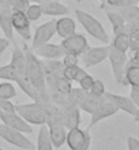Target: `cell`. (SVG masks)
<instances>
[{"instance_id": "obj_1", "label": "cell", "mask_w": 139, "mask_h": 150, "mask_svg": "<svg viewBox=\"0 0 139 150\" xmlns=\"http://www.w3.org/2000/svg\"><path fill=\"white\" fill-rule=\"evenodd\" d=\"M22 48H23L25 55H26V78L29 79V82L32 83L37 90H40L44 94H48L42 60L34 53V51L30 48V45L25 44Z\"/></svg>"}, {"instance_id": "obj_2", "label": "cell", "mask_w": 139, "mask_h": 150, "mask_svg": "<svg viewBox=\"0 0 139 150\" xmlns=\"http://www.w3.org/2000/svg\"><path fill=\"white\" fill-rule=\"evenodd\" d=\"M75 16L78 23L85 29V32L87 33L89 36H92L94 40L99 41L102 44H109V34L102 26V23L98 19H95L94 16L89 12L83 11V10H75Z\"/></svg>"}, {"instance_id": "obj_3", "label": "cell", "mask_w": 139, "mask_h": 150, "mask_svg": "<svg viewBox=\"0 0 139 150\" xmlns=\"http://www.w3.org/2000/svg\"><path fill=\"white\" fill-rule=\"evenodd\" d=\"M16 113L30 126H44L47 122L45 107L42 103L33 101L29 104H19L16 105Z\"/></svg>"}, {"instance_id": "obj_4", "label": "cell", "mask_w": 139, "mask_h": 150, "mask_svg": "<svg viewBox=\"0 0 139 150\" xmlns=\"http://www.w3.org/2000/svg\"><path fill=\"white\" fill-rule=\"evenodd\" d=\"M108 59L111 63L112 72L115 76V81L119 85L123 86H128L126 82V67L128 63V56L124 52H120L117 49H115L113 47L109 45V52H108Z\"/></svg>"}, {"instance_id": "obj_5", "label": "cell", "mask_w": 139, "mask_h": 150, "mask_svg": "<svg viewBox=\"0 0 139 150\" xmlns=\"http://www.w3.org/2000/svg\"><path fill=\"white\" fill-rule=\"evenodd\" d=\"M0 138L4 139L7 143L22 150H36V145L30 139L18 130H14L11 127L0 123Z\"/></svg>"}, {"instance_id": "obj_6", "label": "cell", "mask_w": 139, "mask_h": 150, "mask_svg": "<svg viewBox=\"0 0 139 150\" xmlns=\"http://www.w3.org/2000/svg\"><path fill=\"white\" fill-rule=\"evenodd\" d=\"M66 143L70 150H89L92 146V135L89 130L76 127L68 130Z\"/></svg>"}, {"instance_id": "obj_7", "label": "cell", "mask_w": 139, "mask_h": 150, "mask_svg": "<svg viewBox=\"0 0 139 150\" xmlns=\"http://www.w3.org/2000/svg\"><path fill=\"white\" fill-rule=\"evenodd\" d=\"M61 48L66 55H74V56H82L85 52L90 48V44L87 42V38L83 34L75 33L70 37H66L61 41Z\"/></svg>"}, {"instance_id": "obj_8", "label": "cell", "mask_w": 139, "mask_h": 150, "mask_svg": "<svg viewBox=\"0 0 139 150\" xmlns=\"http://www.w3.org/2000/svg\"><path fill=\"white\" fill-rule=\"evenodd\" d=\"M55 34H56V21H48L45 23L40 25L36 29V32H34V34L32 37V45H30V48L34 51V49H37L41 45L49 42L51 38Z\"/></svg>"}, {"instance_id": "obj_9", "label": "cell", "mask_w": 139, "mask_h": 150, "mask_svg": "<svg viewBox=\"0 0 139 150\" xmlns=\"http://www.w3.org/2000/svg\"><path fill=\"white\" fill-rule=\"evenodd\" d=\"M12 28L15 30L23 41H30L33 37L32 34V22L29 21L26 16L25 11H18V10H12V16H11Z\"/></svg>"}, {"instance_id": "obj_10", "label": "cell", "mask_w": 139, "mask_h": 150, "mask_svg": "<svg viewBox=\"0 0 139 150\" xmlns=\"http://www.w3.org/2000/svg\"><path fill=\"white\" fill-rule=\"evenodd\" d=\"M117 112H119L117 107L112 103L111 100H108L107 97H105V100H104L102 103L99 104L98 107L95 108L94 111L90 113V123H89V128L94 127L95 124H98L99 122H102L104 119H108V117H111V116H113V115H116Z\"/></svg>"}, {"instance_id": "obj_11", "label": "cell", "mask_w": 139, "mask_h": 150, "mask_svg": "<svg viewBox=\"0 0 139 150\" xmlns=\"http://www.w3.org/2000/svg\"><path fill=\"white\" fill-rule=\"evenodd\" d=\"M108 52H109V45L105 47H90L87 51L82 55V63L85 67H94L98 66L102 62L108 59Z\"/></svg>"}, {"instance_id": "obj_12", "label": "cell", "mask_w": 139, "mask_h": 150, "mask_svg": "<svg viewBox=\"0 0 139 150\" xmlns=\"http://www.w3.org/2000/svg\"><path fill=\"white\" fill-rule=\"evenodd\" d=\"M36 53L40 59H47V60H61L64 57V51L60 44H52L47 42L44 45L38 47L37 49H34Z\"/></svg>"}, {"instance_id": "obj_13", "label": "cell", "mask_w": 139, "mask_h": 150, "mask_svg": "<svg viewBox=\"0 0 139 150\" xmlns=\"http://www.w3.org/2000/svg\"><path fill=\"white\" fill-rule=\"evenodd\" d=\"M11 16H12L11 6L1 4V7H0V29H1V32H3L6 38H8L12 44H15V41H14V28H12Z\"/></svg>"}, {"instance_id": "obj_14", "label": "cell", "mask_w": 139, "mask_h": 150, "mask_svg": "<svg viewBox=\"0 0 139 150\" xmlns=\"http://www.w3.org/2000/svg\"><path fill=\"white\" fill-rule=\"evenodd\" d=\"M10 64L18 74V79L26 78V55H25L23 48H19L16 44H14V49H12L11 53V63Z\"/></svg>"}, {"instance_id": "obj_15", "label": "cell", "mask_w": 139, "mask_h": 150, "mask_svg": "<svg viewBox=\"0 0 139 150\" xmlns=\"http://www.w3.org/2000/svg\"><path fill=\"white\" fill-rule=\"evenodd\" d=\"M105 97H107L108 100H111L112 103L117 107L119 111H123V112H126V113L131 115V116H134L135 112H136V109H138L130 97L120 96V94H115V93H109V91L105 93Z\"/></svg>"}, {"instance_id": "obj_16", "label": "cell", "mask_w": 139, "mask_h": 150, "mask_svg": "<svg viewBox=\"0 0 139 150\" xmlns=\"http://www.w3.org/2000/svg\"><path fill=\"white\" fill-rule=\"evenodd\" d=\"M76 33V22L70 16H60L56 21V34L61 38L70 37Z\"/></svg>"}, {"instance_id": "obj_17", "label": "cell", "mask_w": 139, "mask_h": 150, "mask_svg": "<svg viewBox=\"0 0 139 150\" xmlns=\"http://www.w3.org/2000/svg\"><path fill=\"white\" fill-rule=\"evenodd\" d=\"M47 127H48L49 138H51V142L53 145V147L55 149H60L66 143L68 130L63 124H60V126H47Z\"/></svg>"}, {"instance_id": "obj_18", "label": "cell", "mask_w": 139, "mask_h": 150, "mask_svg": "<svg viewBox=\"0 0 139 150\" xmlns=\"http://www.w3.org/2000/svg\"><path fill=\"white\" fill-rule=\"evenodd\" d=\"M42 10V15L48 16H64L68 14V7L66 4H61L56 0H49L40 4Z\"/></svg>"}, {"instance_id": "obj_19", "label": "cell", "mask_w": 139, "mask_h": 150, "mask_svg": "<svg viewBox=\"0 0 139 150\" xmlns=\"http://www.w3.org/2000/svg\"><path fill=\"white\" fill-rule=\"evenodd\" d=\"M64 111V126L67 130H72L76 127H80V108L70 107Z\"/></svg>"}, {"instance_id": "obj_20", "label": "cell", "mask_w": 139, "mask_h": 150, "mask_svg": "<svg viewBox=\"0 0 139 150\" xmlns=\"http://www.w3.org/2000/svg\"><path fill=\"white\" fill-rule=\"evenodd\" d=\"M105 14H107V18L109 21V23H111L112 32H113L115 36L116 34L126 33V21L123 19V16L115 11H111V10H107Z\"/></svg>"}, {"instance_id": "obj_21", "label": "cell", "mask_w": 139, "mask_h": 150, "mask_svg": "<svg viewBox=\"0 0 139 150\" xmlns=\"http://www.w3.org/2000/svg\"><path fill=\"white\" fill-rule=\"evenodd\" d=\"M104 100H105V96H97V94H93V93H86V97L83 98V101L80 103L79 108L80 111H85L86 113H92L94 111L95 108L98 107L99 104L102 103Z\"/></svg>"}, {"instance_id": "obj_22", "label": "cell", "mask_w": 139, "mask_h": 150, "mask_svg": "<svg viewBox=\"0 0 139 150\" xmlns=\"http://www.w3.org/2000/svg\"><path fill=\"white\" fill-rule=\"evenodd\" d=\"M126 82L128 86L139 87V63L128 59L127 67H126Z\"/></svg>"}, {"instance_id": "obj_23", "label": "cell", "mask_w": 139, "mask_h": 150, "mask_svg": "<svg viewBox=\"0 0 139 150\" xmlns=\"http://www.w3.org/2000/svg\"><path fill=\"white\" fill-rule=\"evenodd\" d=\"M111 10L123 16V19L126 22H131V21H139V7L138 4H132V6H127V7H120V8H104V11Z\"/></svg>"}, {"instance_id": "obj_24", "label": "cell", "mask_w": 139, "mask_h": 150, "mask_svg": "<svg viewBox=\"0 0 139 150\" xmlns=\"http://www.w3.org/2000/svg\"><path fill=\"white\" fill-rule=\"evenodd\" d=\"M36 150H55L53 145L49 138V132H48V127L40 126L38 130V135H37V143H36Z\"/></svg>"}, {"instance_id": "obj_25", "label": "cell", "mask_w": 139, "mask_h": 150, "mask_svg": "<svg viewBox=\"0 0 139 150\" xmlns=\"http://www.w3.org/2000/svg\"><path fill=\"white\" fill-rule=\"evenodd\" d=\"M86 93L83 89L80 87H71V90L67 93V103L68 108L70 107H79L80 103L83 101V98L86 97Z\"/></svg>"}, {"instance_id": "obj_26", "label": "cell", "mask_w": 139, "mask_h": 150, "mask_svg": "<svg viewBox=\"0 0 139 150\" xmlns=\"http://www.w3.org/2000/svg\"><path fill=\"white\" fill-rule=\"evenodd\" d=\"M87 74L83 67L79 66H72V67H66L64 68V78L68 79L70 82H79L85 75Z\"/></svg>"}, {"instance_id": "obj_27", "label": "cell", "mask_w": 139, "mask_h": 150, "mask_svg": "<svg viewBox=\"0 0 139 150\" xmlns=\"http://www.w3.org/2000/svg\"><path fill=\"white\" fill-rule=\"evenodd\" d=\"M111 47H113L115 49L120 52L127 53L130 51V36L127 33H121V34H116L115 38L112 40Z\"/></svg>"}, {"instance_id": "obj_28", "label": "cell", "mask_w": 139, "mask_h": 150, "mask_svg": "<svg viewBox=\"0 0 139 150\" xmlns=\"http://www.w3.org/2000/svg\"><path fill=\"white\" fill-rule=\"evenodd\" d=\"M16 97V87L14 82H0V98L1 100H12Z\"/></svg>"}, {"instance_id": "obj_29", "label": "cell", "mask_w": 139, "mask_h": 150, "mask_svg": "<svg viewBox=\"0 0 139 150\" xmlns=\"http://www.w3.org/2000/svg\"><path fill=\"white\" fill-rule=\"evenodd\" d=\"M0 79L3 81H8V82H16L18 79V74L12 68L11 64H6V66H0Z\"/></svg>"}, {"instance_id": "obj_30", "label": "cell", "mask_w": 139, "mask_h": 150, "mask_svg": "<svg viewBox=\"0 0 139 150\" xmlns=\"http://www.w3.org/2000/svg\"><path fill=\"white\" fill-rule=\"evenodd\" d=\"M26 16L29 18L30 22H36L38 21L42 16V10H41V6L40 4H34V3H30L29 4V7L26 8V11H25Z\"/></svg>"}, {"instance_id": "obj_31", "label": "cell", "mask_w": 139, "mask_h": 150, "mask_svg": "<svg viewBox=\"0 0 139 150\" xmlns=\"http://www.w3.org/2000/svg\"><path fill=\"white\" fill-rule=\"evenodd\" d=\"M93 83H94V78H93L90 74H86L83 78H82L79 82H78V85H79L80 89H83L85 91H87V93H89V91L92 90Z\"/></svg>"}, {"instance_id": "obj_32", "label": "cell", "mask_w": 139, "mask_h": 150, "mask_svg": "<svg viewBox=\"0 0 139 150\" xmlns=\"http://www.w3.org/2000/svg\"><path fill=\"white\" fill-rule=\"evenodd\" d=\"M90 93L93 94H97V96H105L107 93V89H105V85L101 79H94V83H93V87Z\"/></svg>"}, {"instance_id": "obj_33", "label": "cell", "mask_w": 139, "mask_h": 150, "mask_svg": "<svg viewBox=\"0 0 139 150\" xmlns=\"http://www.w3.org/2000/svg\"><path fill=\"white\" fill-rule=\"evenodd\" d=\"M0 111L7 112V113H12V112H16V105L12 103L11 100H1L0 98Z\"/></svg>"}, {"instance_id": "obj_34", "label": "cell", "mask_w": 139, "mask_h": 150, "mask_svg": "<svg viewBox=\"0 0 139 150\" xmlns=\"http://www.w3.org/2000/svg\"><path fill=\"white\" fill-rule=\"evenodd\" d=\"M64 67H72V66H78L79 63V57L74 55H64V57L61 59Z\"/></svg>"}, {"instance_id": "obj_35", "label": "cell", "mask_w": 139, "mask_h": 150, "mask_svg": "<svg viewBox=\"0 0 139 150\" xmlns=\"http://www.w3.org/2000/svg\"><path fill=\"white\" fill-rule=\"evenodd\" d=\"M130 49L132 52L139 51V30L130 34Z\"/></svg>"}, {"instance_id": "obj_36", "label": "cell", "mask_w": 139, "mask_h": 150, "mask_svg": "<svg viewBox=\"0 0 139 150\" xmlns=\"http://www.w3.org/2000/svg\"><path fill=\"white\" fill-rule=\"evenodd\" d=\"M139 30V21H131V22H126V33L128 36Z\"/></svg>"}, {"instance_id": "obj_37", "label": "cell", "mask_w": 139, "mask_h": 150, "mask_svg": "<svg viewBox=\"0 0 139 150\" xmlns=\"http://www.w3.org/2000/svg\"><path fill=\"white\" fill-rule=\"evenodd\" d=\"M130 98L132 100V103L135 104V107L139 108V87L131 86V91H130Z\"/></svg>"}, {"instance_id": "obj_38", "label": "cell", "mask_w": 139, "mask_h": 150, "mask_svg": "<svg viewBox=\"0 0 139 150\" xmlns=\"http://www.w3.org/2000/svg\"><path fill=\"white\" fill-rule=\"evenodd\" d=\"M127 149L128 150H139V139L135 137L127 138Z\"/></svg>"}, {"instance_id": "obj_39", "label": "cell", "mask_w": 139, "mask_h": 150, "mask_svg": "<svg viewBox=\"0 0 139 150\" xmlns=\"http://www.w3.org/2000/svg\"><path fill=\"white\" fill-rule=\"evenodd\" d=\"M10 44H11V41H10L8 38H6V37H0V55L10 47Z\"/></svg>"}, {"instance_id": "obj_40", "label": "cell", "mask_w": 139, "mask_h": 150, "mask_svg": "<svg viewBox=\"0 0 139 150\" xmlns=\"http://www.w3.org/2000/svg\"><path fill=\"white\" fill-rule=\"evenodd\" d=\"M30 3H34V4H42L45 1H49V0H29Z\"/></svg>"}, {"instance_id": "obj_41", "label": "cell", "mask_w": 139, "mask_h": 150, "mask_svg": "<svg viewBox=\"0 0 139 150\" xmlns=\"http://www.w3.org/2000/svg\"><path fill=\"white\" fill-rule=\"evenodd\" d=\"M132 117H134V120H135V122H139V108H138V109H136L135 115H134Z\"/></svg>"}, {"instance_id": "obj_42", "label": "cell", "mask_w": 139, "mask_h": 150, "mask_svg": "<svg viewBox=\"0 0 139 150\" xmlns=\"http://www.w3.org/2000/svg\"><path fill=\"white\" fill-rule=\"evenodd\" d=\"M135 3H136V4H139V0H135Z\"/></svg>"}, {"instance_id": "obj_43", "label": "cell", "mask_w": 139, "mask_h": 150, "mask_svg": "<svg viewBox=\"0 0 139 150\" xmlns=\"http://www.w3.org/2000/svg\"><path fill=\"white\" fill-rule=\"evenodd\" d=\"M76 1H82V0H76Z\"/></svg>"}, {"instance_id": "obj_44", "label": "cell", "mask_w": 139, "mask_h": 150, "mask_svg": "<svg viewBox=\"0 0 139 150\" xmlns=\"http://www.w3.org/2000/svg\"><path fill=\"white\" fill-rule=\"evenodd\" d=\"M0 150H4V149H1V147H0Z\"/></svg>"}, {"instance_id": "obj_45", "label": "cell", "mask_w": 139, "mask_h": 150, "mask_svg": "<svg viewBox=\"0 0 139 150\" xmlns=\"http://www.w3.org/2000/svg\"><path fill=\"white\" fill-rule=\"evenodd\" d=\"M0 7H1V4H0Z\"/></svg>"}]
</instances>
